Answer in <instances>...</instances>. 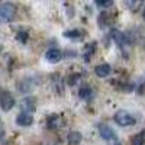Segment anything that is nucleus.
<instances>
[{
    "label": "nucleus",
    "instance_id": "1",
    "mask_svg": "<svg viewBox=\"0 0 145 145\" xmlns=\"http://www.w3.org/2000/svg\"><path fill=\"white\" fill-rule=\"evenodd\" d=\"M16 7L12 3H3L0 6V22H10L15 18Z\"/></svg>",
    "mask_w": 145,
    "mask_h": 145
},
{
    "label": "nucleus",
    "instance_id": "2",
    "mask_svg": "<svg viewBox=\"0 0 145 145\" xmlns=\"http://www.w3.org/2000/svg\"><path fill=\"white\" fill-rule=\"evenodd\" d=\"M115 122L119 126H131V125L135 123V118L126 110H119L115 115Z\"/></svg>",
    "mask_w": 145,
    "mask_h": 145
},
{
    "label": "nucleus",
    "instance_id": "3",
    "mask_svg": "<svg viewBox=\"0 0 145 145\" xmlns=\"http://www.w3.org/2000/svg\"><path fill=\"white\" fill-rule=\"evenodd\" d=\"M0 106L5 112H9L15 106V97L9 91H2L0 93Z\"/></svg>",
    "mask_w": 145,
    "mask_h": 145
},
{
    "label": "nucleus",
    "instance_id": "4",
    "mask_svg": "<svg viewBox=\"0 0 145 145\" xmlns=\"http://www.w3.org/2000/svg\"><path fill=\"white\" fill-rule=\"evenodd\" d=\"M99 132H100V137L106 141H116V134L115 131L107 126V125H99Z\"/></svg>",
    "mask_w": 145,
    "mask_h": 145
},
{
    "label": "nucleus",
    "instance_id": "5",
    "mask_svg": "<svg viewBox=\"0 0 145 145\" xmlns=\"http://www.w3.org/2000/svg\"><path fill=\"white\" fill-rule=\"evenodd\" d=\"M45 58H46V61L48 63H58L59 59L63 58V54L59 50H57V48H51V50H48L46 54H45Z\"/></svg>",
    "mask_w": 145,
    "mask_h": 145
},
{
    "label": "nucleus",
    "instance_id": "6",
    "mask_svg": "<svg viewBox=\"0 0 145 145\" xmlns=\"http://www.w3.org/2000/svg\"><path fill=\"white\" fill-rule=\"evenodd\" d=\"M110 35H112V38H113V41L120 46V48H125L126 45H128V42H126V36L120 32V31H118V29H113L112 32H110Z\"/></svg>",
    "mask_w": 145,
    "mask_h": 145
},
{
    "label": "nucleus",
    "instance_id": "7",
    "mask_svg": "<svg viewBox=\"0 0 145 145\" xmlns=\"http://www.w3.org/2000/svg\"><path fill=\"white\" fill-rule=\"evenodd\" d=\"M22 109L25 112L23 113H29V112H35V109H36V100L35 97H26V99H23L22 100Z\"/></svg>",
    "mask_w": 145,
    "mask_h": 145
},
{
    "label": "nucleus",
    "instance_id": "8",
    "mask_svg": "<svg viewBox=\"0 0 145 145\" xmlns=\"http://www.w3.org/2000/svg\"><path fill=\"white\" fill-rule=\"evenodd\" d=\"M94 72H96V76H97V77L105 78V77H107L112 72V67L109 64H100V65H97L94 68Z\"/></svg>",
    "mask_w": 145,
    "mask_h": 145
},
{
    "label": "nucleus",
    "instance_id": "9",
    "mask_svg": "<svg viewBox=\"0 0 145 145\" xmlns=\"http://www.w3.org/2000/svg\"><path fill=\"white\" fill-rule=\"evenodd\" d=\"M16 123L19 126H31L33 123V118L29 115V113H20L18 118H16Z\"/></svg>",
    "mask_w": 145,
    "mask_h": 145
},
{
    "label": "nucleus",
    "instance_id": "10",
    "mask_svg": "<svg viewBox=\"0 0 145 145\" xmlns=\"http://www.w3.org/2000/svg\"><path fill=\"white\" fill-rule=\"evenodd\" d=\"M64 36L68 39H72V41H80L83 38V32L78 31V29H72V31H67L64 32Z\"/></svg>",
    "mask_w": 145,
    "mask_h": 145
},
{
    "label": "nucleus",
    "instance_id": "11",
    "mask_svg": "<svg viewBox=\"0 0 145 145\" xmlns=\"http://www.w3.org/2000/svg\"><path fill=\"white\" fill-rule=\"evenodd\" d=\"M81 139H83V137L80 132H70L68 134V144L70 145H78L81 142Z\"/></svg>",
    "mask_w": 145,
    "mask_h": 145
},
{
    "label": "nucleus",
    "instance_id": "12",
    "mask_svg": "<svg viewBox=\"0 0 145 145\" xmlns=\"http://www.w3.org/2000/svg\"><path fill=\"white\" fill-rule=\"evenodd\" d=\"M80 97L86 99V100L91 99V97H93V90H91L89 86H84V87H81V89H80Z\"/></svg>",
    "mask_w": 145,
    "mask_h": 145
},
{
    "label": "nucleus",
    "instance_id": "13",
    "mask_svg": "<svg viewBox=\"0 0 145 145\" xmlns=\"http://www.w3.org/2000/svg\"><path fill=\"white\" fill-rule=\"evenodd\" d=\"M59 125H61V119H59L58 116H51L50 119H48V128L57 129V128H59Z\"/></svg>",
    "mask_w": 145,
    "mask_h": 145
},
{
    "label": "nucleus",
    "instance_id": "14",
    "mask_svg": "<svg viewBox=\"0 0 145 145\" xmlns=\"http://www.w3.org/2000/svg\"><path fill=\"white\" fill-rule=\"evenodd\" d=\"M145 144V131L139 132L138 135L134 137V139H132V145H144Z\"/></svg>",
    "mask_w": 145,
    "mask_h": 145
},
{
    "label": "nucleus",
    "instance_id": "15",
    "mask_svg": "<svg viewBox=\"0 0 145 145\" xmlns=\"http://www.w3.org/2000/svg\"><path fill=\"white\" fill-rule=\"evenodd\" d=\"M93 51H94V44H90L87 48H86V54H84V58L87 59H90V57H91V54H93Z\"/></svg>",
    "mask_w": 145,
    "mask_h": 145
},
{
    "label": "nucleus",
    "instance_id": "16",
    "mask_svg": "<svg viewBox=\"0 0 145 145\" xmlns=\"http://www.w3.org/2000/svg\"><path fill=\"white\" fill-rule=\"evenodd\" d=\"M113 5V2H97V6H102V7H109V6H112Z\"/></svg>",
    "mask_w": 145,
    "mask_h": 145
},
{
    "label": "nucleus",
    "instance_id": "17",
    "mask_svg": "<svg viewBox=\"0 0 145 145\" xmlns=\"http://www.w3.org/2000/svg\"><path fill=\"white\" fill-rule=\"evenodd\" d=\"M142 18H144V20H145V7H144V10H142Z\"/></svg>",
    "mask_w": 145,
    "mask_h": 145
},
{
    "label": "nucleus",
    "instance_id": "18",
    "mask_svg": "<svg viewBox=\"0 0 145 145\" xmlns=\"http://www.w3.org/2000/svg\"><path fill=\"white\" fill-rule=\"evenodd\" d=\"M2 137H3V132H2V131H0V138H2Z\"/></svg>",
    "mask_w": 145,
    "mask_h": 145
}]
</instances>
